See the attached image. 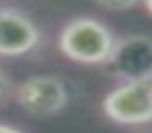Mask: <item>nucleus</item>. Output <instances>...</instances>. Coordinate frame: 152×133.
<instances>
[{"label":"nucleus","mask_w":152,"mask_h":133,"mask_svg":"<svg viewBox=\"0 0 152 133\" xmlns=\"http://www.w3.org/2000/svg\"><path fill=\"white\" fill-rule=\"evenodd\" d=\"M102 112L108 121L125 127L152 123V81L117 83L104 94Z\"/></svg>","instance_id":"f03ea898"},{"label":"nucleus","mask_w":152,"mask_h":133,"mask_svg":"<svg viewBox=\"0 0 152 133\" xmlns=\"http://www.w3.org/2000/svg\"><path fill=\"white\" fill-rule=\"evenodd\" d=\"M0 133H25V131L15 125H9V123H0Z\"/></svg>","instance_id":"6e6552de"},{"label":"nucleus","mask_w":152,"mask_h":133,"mask_svg":"<svg viewBox=\"0 0 152 133\" xmlns=\"http://www.w3.org/2000/svg\"><path fill=\"white\" fill-rule=\"evenodd\" d=\"M58 50L63 56L77 65H108L110 54L117 44L115 31L100 19L79 15L69 19L56 38Z\"/></svg>","instance_id":"f257e3e1"},{"label":"nucleus","mask_w":152,"mask_h":133,"mask_svg":"<svg viewBox=\"0 0 152 133\" xmlns=\"http://www.w3.org/2000/svg\"><path fill=\"white\" fill-rule=\"evenodd\" d=\"M13 92H15V85H13L9 73L2 69V65H0V106H4L13 98Z\"/></svg>","instance_id":"0eeeda50"},{"label":"nucleus","mask_w":152,"mask_h":133,"mask_svg":"<svg viewBox=\"0 0 152 133\" xmlns=\"http://www.w3.org/2000/svg\"><path fill=\"white\" fill-rule=\"evenodd\" d=\"M13 98L25 112L40 118H48L67 108L69 89L58 75L42 73V75H31L21 83H17Z\"/></svg>","instance_id":"7ed1b4c3"},{"label":"nucleus","mask_w":152,"mask_h":133,"mask_svg":"<svg viewBox=\"0 0 152 133\" xmlns=\"http://www.w3.org/2000/svg\"><path fill=\"white\" fill-rule=\"evenodd\" d=\"M119 83L152 81V38L144 33H129L117 38L115 50L106 65Z\"/></svg>","instance_id":"20e7f679"},{"label":"nucleus","mask_w":152,"mask_h":133,"mask_svg":"<svg viewBox=\"0 0 152 133\" xmlns=\"http://www.w3.org/2000/svg\"><path fill=\"white\" fill-rule=\"evenodd\" d=\"M142 4H144V9L152 15V0H142Z\"/></svg>","instance_id":"1a4fd4ad"},{"label":"nucleus","mask_w":152,"mask_h":133,"mask_svg":"<svg viewBox=\"0 0 152 133\" xmlns=\"http://www.w3.org/2000/svg\"><path fill=\"white\" fill-rule=\"evenodd\" d=\"M96 4L104 11L110 13H121V11H129L135 9L137 4H142V0H96Z\"/></svg>","instance_id":"423d86ee"},{"label":"nucleus","mask_w":152,"mask_h":133,"mask_svg":"<svg viewBox=\"0 0 152 133\" xmlns=\"http://www.w3.org/2000/svg\"><path fill=\"white\" fill-rule=\"evenodd\" d=\"M42 46V29L23 11L0 9V56L19 58L36 52Z\"/></svg>","instance_id":"39448f33"}]
</instances>
